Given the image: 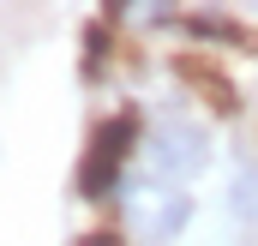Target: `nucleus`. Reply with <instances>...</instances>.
I'll use <instances>...</instances> for the list:
<instances>
[{"label":"nucleus","instance_id":"obj_3","mask_svg":"<svg viewBox=\"0 0 258 246\" xmlns=\"http://www.w3.org/2000/svg\"><path fill=\"white\" fill-rule=\"evenodd\" d=\"M132 132H138L132 120H108V132H96V150H90V162H84V192H90V198L114 186V168H120V156H126Z\"/></svg>","mask_w":258,"mask_h":246},{"label":"nucleus","instance_id":"obj_4","mask_svg":"<svg viewBox=\"0 0 258 246\" xmlns=\"http://www.w3.org/2000/svg\"><path fill=\"white\" fill-rule=\"evenodd\" d=\"M234 210L240 216H258V168H240L234 174Z\"/></svg>","mask_w":258,"mask_h":246},{"label":"nucleus","instance_id":"obj_2","mask_svg":"<svg viewBox=\"0 0 258 246\" xmlns=\"http://www.w3.org/2000/svg\"><path fill=\"white\" fill-rule=\"evenodd\" d=\"M144 156H150V168L162 180H186V174L204 168V132L192 120H162V126H150Z\"/></svg>","mask_w":258,"mask_h":246},{"label":"nucleus","instance_id":"obj_1","mask_svg":"<svg viewBox=\"0 0 258 246\" xmlns=\"http://www.w3.org/2000/svg\"><path fill=\"white\" fill-rule=\"evenodd\" d=\"M120 204H126V228L138 240H174V234L186 228V210H192V198H186L180 186H168V180L132 186Z\"/></svg>","mask_w":258,"mask_h":246}]
</instances>
